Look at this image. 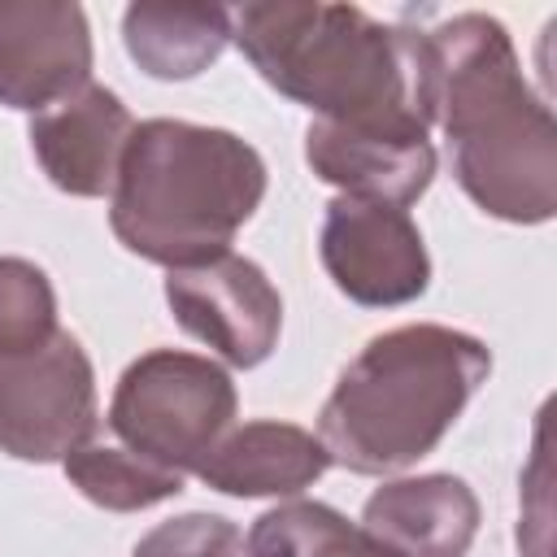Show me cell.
<instances>
[{"label":"cell","instance_id":"obj_8","mask_svg":"<svg viewBox=\"0 0 557 557\" xmlns=\"http://www.w3.org/2000/svg\"><path fill=\"white\" fill-rule=\"evenodd\" d=\"M165 305L174 322L209 344L226 366L252 370L261 366L283 331V296L265 278V270L239 252H222L213 261L170 270Z\"/></svg>","mask_w":557,"mask_h":557},{"label":"cell","instance_id":"obj_19","mask_svg":"<svg viewBox=\"0 0 557 557\" xmlns=\"http://www.w3.org/2000/svg\"><path fill=\"white\" fill-rule=\"evenodd\" d=\"M544 413H548V405L540 409L531 466L522 474V496L535 500L518 518V548H522V557H548V435H544Z\"/></svg>","mask_w":557,"mask_h":557},{"label":"cell","instance_id":"obj_17","mask_svg":"<svg viewBox=\"0 0 557 557\" xmlns=\"http://www.w3.org/2000/svg\"><path fill=\"white\" fill-rule=\"evenodd\" d=\"M52 278L26 257H0V352H26L57 335Z\"/></svg>","mask_w":557,"mask_h":557},{"label":"cell","instance_id":"obj_13","mask_svg":"<svg viewBox=\"0 0 557 557\" xmlns=\"http://www.w3.org/2000/svg\"><path fill=\"white\" fill-rule=\"evenodd\" d=\"M331 470L322 440L296 422L257 418L231 426L200 461V483L222 496H296Z\"/></svg>","mask_w":557,"mask_h":557},{"label":"cell","instance_id":"obj_4","mask_svg":"<svg viewBox=\"0 0 557 557\" xmlns=\"http://www.w3.org/2000/svg\"><path fill=\"white\" fill-rule=\"evenodd\" d=\"M261 200L265 161L248 139L183 117H148L126 139L109 226L126 252L187 270L231 252Z\"/></svg>","mask_w":557,"mask_h":557},{"label":"cell","instance_id":"obj_7","mask_svg":"<svg viewBox=\"0 0 557 557\" xmlns=\"http://www.w3.org/2000/svg\"><path fill=\"white\" fill-rule=\"evenodd\" d=\"M331 283L361 309H396L431 287V257L409 209L335 196L318 239Z\"/></svg>","mask_w":557,"mask_h":557},{"label":"cell","instance_id":"obj_10","mask_svg":"<svg viewBox=\"0 0 557 557\" xmlns=\"http://www.w3.org/2000/svg\"><path fill=\"white\" fill-rule=\"evenodd\" d=\"M309 170L339 187V196H361L379 205L409 209L435 178V144L422 122L344 126L313 117L305 131Z\"/></svg>","mask_w":557,"mask_h":557},{"label":"cell","instance_id":"obj_11","mask_svg":"<svg viewBox=\"0 0 557 557\" xmlns=\"http://www.w3.org/2000/svg\"><path fill=\"white\" fill-rule=\"evenodd\" d=\"M135 131L131 109L104 83H87L74 96L30 117V152L48 183L78 200H100L117 183L126 139Z\"/></svg>","mask_w":557,"mask_h":557},{"label":"cell","instance_id":"obj_14","mask_svg":"<svg viewBox=\"0 0 557 557\" xmlns=\"http://www.w3.org/2000/svg\"><path fill=\"white\" fill-rule=\"evenodd\" d=\"M126 57L161 83L205 74L231 44V9L222 4H131L122 13Z\"/></svg>","mask_w":557,"mask_h":557},{"label":"cell","instance_id":"obj_16","mask_svg":"<svg viewBox=\"0 0 557 557\" xmlns=\"http://www.w3.org/2000/svg\"><path fill=\"white\" fill-rule=\"evenodd\" d=\"M61 470L91 505H100L109 513H139V509H152L183 492V474H174L122 444H100V440L78 444L61 461Z\"/></svg>","mask_w":557,"mask_h":557},{"label":"cell","instance_id":"obj_1","mask_svg":"<svg viewBox=\"0 0 557 557\" xmlns=\"http://www.w3.org/2000/svg\"><path fill=\"white\" fill-rule=\"evenodd\" d=\"M422 104L448 139L453 178L487 218L540 226L557 213V122L505 22L453 13L422 30Z\"/></svg>","mask_w":557,"mask_h":557},{"label":"cell","instance_id":"obj_3","mask_svg":"<svg viewBox=\"0 0 557 557\" xmlns=\"http://www.w3.org/2000/svg\"><path fill=\"white\" fill-rule=\"evenodd\" d=\"M492 374L479 335L409 322L374 335L335 379L318 413L331 466L396 474L431 457Z\"/></svg>","mask_w":557,"mask_h":557},{"label":"cell","instance_id":"obj_18","mask_svg":"<svg viewBox=\"0 0 557 557\" xmlns=\"http://www.w3.org/2000/svg\"><path fill=\"white\" fill-rule=\"evenodd\" d=\"M131 557H244V535L222 513H183L139 535Z\"/></svg>","mask_w":557,"mask_h":557},{"label":"cell","instance_id":"obj_2","mask_svg":"<svg viewBox=\"0 0 557 557\" xmlns=\"http://www.w3.org/2000/svg\"><path fill=\"white\" fill-rule=\"evenodd\" d=\"M231 44L278 96L322 122L426 126L422 26H392L357 4L261 0L231 9Z\"/></svg>","mask_w":557,"mask_h":557},{"label":"cell","instance_id":"obj_12","mask_svg":"<svg viewBox=\"0 0 557 557\" xmlns=\"http://www.w3.org/2000/svg\"><path fill=\"white\" fill-rule=\"evenodd\" d=\"M361 531L396 557H466L479 535V496L457 474H413L374 487Z\"/></svg>","mask_w":557,"mask_h":557},{"label":"cell","instance_id":"obj_9","mask_svg":"<svg viewBox=\"0 0 557 557\" xmlns=\"http://www.w3.org/2000/svg\"><path fill=\"white\" fill-rule=\"evenodd\" d=\"M91 83V26L83 4L0 0V104L44 113Z\"/></svg>","mask_w":557,"mask_h":557},{"label":"cell","instance_id":"obj_15","mask_svg":"<svg viewBox=\"0 0 557 557\" xmlns=\"http://www.w3.org/2000/svg\"><path fill=\"white\" fill-rule=\"evenodd\" d=\"M248 557H396L361 522H348L322 500H287L265 509L244 540Z\"/></svg>","mask_w":557,"mask_h":557},{"label":"cell","instance_id":"obj_5","mask_svg":"<svg viewBox=\"0 0 557 557\" xmlns=\"http://www.w3.org/2000/svg\"><path fill=\"white\" fill-rule=\"evenodd\" d=\"M235 383L231 374L183 348H152L135 357L109 400V431L122 448L187 474L200 470L209 448L235 426Z\"/></svg>","mask_w":557,"mask_h":557},{"label":"cell","instance_id":"obj_6","mask_svg":"<svg viewBox=\"0 0 557 557\" xmlns=\"http://www.w3.org/2000/svg\"><path fill=\"white\" fill-rule=\"evenodd\" d=\"M100 426L96 370L78 335L57 331L26 352H0V453L17 461H65Z\"/></svg>","mask_w":557,"mask_h":557}]
</instances>
